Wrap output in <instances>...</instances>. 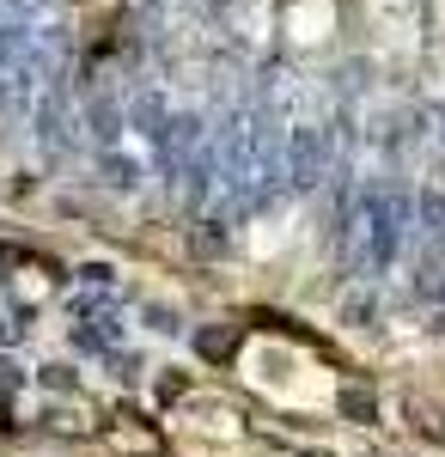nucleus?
<instances>
[{"label":"nucleus","mask_w":445,"mask_h":457,"mask_svg":"<svg viewBox=\"0 0 445 457\" xmlns=\"http://www.w3.org/2000/svg\"><path fill=\"white\" fill-rule=\"evenodd\" d=\"M274 31L287 37V49H323L330 37L342 31V0H281L274 6Z\"/></svg>","instance_id":"nucleus-1"},{"label":"nucleus","mask_w":445,"mask_h":457,"mask_svg":"<svg viewBox=\"0 0 445 457\" xmlns=\"http://www.w3.org/2000/svg\"><path fill=\"white\" fill-rule=\"evenodd\" d=\"M366 6H373V12H415L421 0H366Z\"/></svg>","instance_id":"nucleus-2"}]
</instances>
